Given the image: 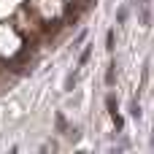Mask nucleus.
Listing matches in <instances>:
<instances>
[{
  "mask_svg": "<svg viewBox=\"0 0 154 154\" xmlns=\"http://www.w3.org/2000/svg\"><path fill=\"white\" fill-rule=\"evenodd\" d=\"M106 84H108V87L116 84V62H114V60H111L108 68H106Z\"/></svg>",
  "mask_w": 154,
  "mask_h": 154,
  "instance_id": "obj_1",
  "label": "nucleus"
},
{
  "mask_svg": "<svg viewBox=\"0 0 154 154\" xmlns=\"http://www.w3.org/2000/svg\"><path fill=\"white\" fill-rule=\"evenodd\" d=\"M127 16H130V5L125 3V5H119V11H116V24H125Z\"/></svg>",
  "mask_w": 154,
  "mask_h": 154,
  "instance_id": "obj_2",
  "label": "nucleus"
},
{
  "mask_svg": "<svg viewBox=\"0 0 154 154\" xmlns=\"http://www.w3.org/2000/svg\"><path fill=\"white\" fill-rule=\"evenodd\" d=\"M141 24H143V27H149V24H152V11H149V5H146V3H141Z\"/></svg>",
  "mask_w": 154,
  "mask_h": 154,
  "instance_id": "obj_3",
  "label": "nucleus"
},
{
  "mask_svg": "<svg viewBox=\"0 0 154 154\" xmlns=\"http://www.w3.org/2000/svg\"><path fill=\"white\" fill-rule=\"evenodd\" d=\"M89 57H92V46H87V49L79 54V68H84V65L89 62Z\"/></svg>",
  "mask_w": 154,
  "mask_h": 154,
  "instance_id": "obj_4",
  "label": "nucleus"
},
{
  "mask_svg": "<svg viewBox=\"0 0 154 154\" xmlns=\"http://www.w3.org/2000/svg\"><path fill=\"white\" fill-rule=\"evenodd\" d=\"M76 79H79V73H76V70H73V73H68V79H65V92H70V89H73Z\"/></svg>",
  "mask_w": 154,
  "mask_h": 154,
  "instance_id": "obj_5",
  "label": "nucleus"
},
{
  "mask_svg": "<svg viewBox=\"0 0 154 154\" xmlns=\"http://www.w3.org/2000/svg\"><path fill=\"white\" fill-rule=\"evenodd\" d=\"M54 119H57V130H60V133H68V122H65V116H62V114H57Z\"/></svg>",
  "mask_w": 154,
  "mask_h": 154,
  "instance_id": "obj_6",
  "label": "nucleus"
},
{
  "mask_svg": "<svg viewBox=\"0 0 154 154\" xmlns=\"http://www.w3.org/2000/svg\"><path fill=\"white\" fill-rule=\"evenodd\" d=\"M106 49L114 51V30H108V35H106Z\"/></svg>",
  "mask_w": 154,
  "mask_h": 154,
  "instance_id": "obj_7",
  "label": "nucleus"
},
{
  "mask_svg": "<svg viewBox=\"0 0 154 154\" xmlns=\"http://www.w3.org/2000/svg\"><path fill=\"white\" fill-rule=\"evenodd\" d=\"M130 114H133V119H141V106L133 100V106H130Z\"/></svg>",
  "mask_w": 154,
  "mask_h": 154,
  "instance_id": "obj_8",
  "label": "nucleus"
},
{
  "mask_svg": "<svg viewBox=\"0 0 154 154\" xmlns=\"http://www.w3.org/2000/svg\"><path fill=\"white\" fill-rule=\"evenodd\" d=\"M152 149H154V130H152Z\"/></svg>",
  "mask_w": 154,
  "mask_h": 154,
  "instance_id": "obj_9",
  "label": "nucleus"
}]
</instances>
